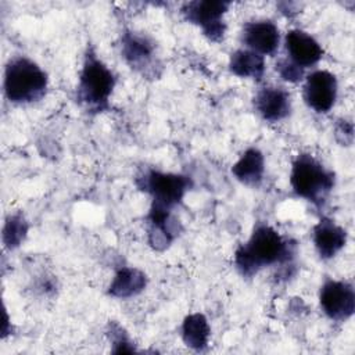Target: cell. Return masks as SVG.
<instances>
[{
  "label": "cell",
  "mask_w": 355,
  "mask_h": 355,
  "mask_svg": "<svg viewBox=\"0 0 355 355\" xmlns=\"http://www.w3.org/2000/svg\"><path fill=\"white\" fill-rule=\"evenodd\" d=\"M29 230V225L24 215H10L3 227V243L8 250H14L22 244Z\"/></svg>",
  "instance_id": "cell-19"
},
{
  "label": "cell",
  "mask_w": 355,
  "mask_h": 355,
  "mask_svg": "<svg viewBox=\"0 0 355 355\" xmlns=\"http://www.w3.org/2000/svg\"><path fill=\"white\" fill-rule=\"evenodd\" d=\"M336 139L341 143V146H351L354 139V125L351 121L341 119L337 122L334 128Z\"/></svg>",
  "instance_id": "cell-22"
},
{
  "label": "cell",
  "mask_w": 355,
  "mask_h": 355,
  "mask_svg": "<svg viewBox=\"0 0 355 355\" xmlns=\"http://www.w3.org/2000/svg\"><path fill=\"white\" fill-rule=\"evenodd\" d=\"M230 7L229 1L196 0L184 3L180 8L186 21L200 26L202 33L212 42H220L226 32L223 15Z\"/></svg>",
  "instance_id": "cell-6"
},
{
  "label": "cell",
  "mask_w": 355,
  "mask_h": 355,
  "mask_svg": "<svg viewBox=\"0 0 355 355\" xmlns=\"http://www.w3.org/2000/svg\"><path fill=\"white\" fill-rule=\"evenodd\" d=\"M121 53L128 65L146 78H155L161 68L155 43L144 33L125 31L121 35Z\"/></svg>",
  "instance_id": "cell-7"
},
{
  "label": "cell",
  "mask_w": 355,
  "mask_h": 355,
  "mask_svg": "<svg viewBox=\"0 0 355 355\" xmlns=\"http://www.w3.org/2000/svg\"><path fill=\"white\" fill-rule=\"evenodd\" d=\"M232 173L240 183L250 187H258L262 183L265 173L263 154L255 147L247 148L233 164Z\"/></svg>",
  "instance_id": "cell-15"
},
{
  "label": "cell",
  "mask_w": 355,
  "mask_h": 355,
  "mask_svg": "<svg viewBox=\"0 0 355 355\" xmlns=\"http://www.w3.org/2000/svg\"><path fill=\"white\" fill-rule=\"evenodd\" d=\"M276 72L280 75V78L290 83H297L304 78L305 71L291 64L287 58H279L276 62Z\"/></svg>",
  "instance_id": "cell-21"
},
{
  "label": "cell",
  "mask_w": 355,
  "mask_h": 355,
  "mask_svg": "<svg viewBox=\"0 0 355 355\" xmlns=\"http://www.w3.org/2000/svg\"><path fill=\"white\" fill-rule=\"evenodd\" d=\"M338 83L334 73L316 69L305 76L302 97L305 104L318 114L329 112L336 104Z\"/></svg>",
  "instance_id": "cell-9"
},
{
  "label": "cell",
  "mask_w": 355,
  "mask_h": 355,
  "mask_svg": "<svg viewBox=\"0 0 355 355\" xmlns=\"http://www.w3.org/2000/svg\"><path fill=\"white\" fill-rule=\"evenodd\" d=\"M290 184L298 197L322 208L336 184V175L313 155L302 153L293 161Z\"/></svg>",
  "instance_id": "cell-4"
},
{
  "label": "cell",
  "mask_w": 355,
  "mask_h": 355,
  "mask_svg": "<svg viewBox=\"0 0 355 355\" xmlns=\"http://www.w3.org/2000/svg\"><path fill=\"white\" fill-rule=\"evenodd\" d=\"M146 284L147 277L140 269L122 266L116 270L107 293L115 298H130L140 294L146 288Z\"/></svg>",
  "instance_id": "cell-16"
},
{
  "label": "cell",
  "mask_w": 355,
  "mask_h": 355,
  "mask_svg": "<svg viewBox=\"0 0 355 355\" xmlns=\"http://www.w3.org/2000/svg\"><path fill=\"white\" fill-rule=\"evenodd\" d=\"M319 304L333 322H347L355 311V290L349 282L326 279L320 287Z\"/></svg>",
  "instance_id": "cell-8"
},
{
  "label": "cell",
  "mask_w": 355,
  "mask_h": 355,
  "mask_svg": "<svg viewBox=\"0 0 355 355\" xmlns=\"http://www.w3.org/2000/svg\"><path fill=\"white\" fill-rule=\"evenodd\" d=\"M241 43L261 55H273L280 43L277 25L270 19L248 21L241 29Z\"/></svg>",
  "instance_id": "cell-11"
},
{
  "label": "cell",
  "mask_w": 355,
  "mask_h": 355,
  "mask_svg": "<svg viewBox=\"0 0 355 355\" xmlns=\"http://www.w3.org/2000/svg\"><path fill=\"white\" fill-rule=\"evenodd\" d=\"M180 222L173 216L172 211H161L150 208L147 215V240L157 250L164 251L179 236Z\"/></svg>",
  "instance_id": "cell-13"
},
{
  "label": "cell",
  "mask_w": 355,
  "mask_h": 355,
  "mask_svg": "<svg viewBox=\"0 0 355 355\" xmlns=\"http://www.w3.org/2000/svg\"><path fill=\"white\" fill-rule=\"evenodd\" d=\"M107 334H108V337L111 340V344H112V352L126 354V352H135L136 351L133 343L130 341L128 334L123 331V329L118 323L110 322Z\"/></svg>",
  "instance_id": "cell-20"
},
{
  "label": "cell",
  "mask_w": 355,
  "mask_h": 355,
  "mask_svg": "<svg viewBox=\"0 0 355 355\" xmlns=\"http://www.w3.org/2000/svg\"><path fill=\"white\" fill-rule=\"evenodd\" d=\"M315 248L322 259H331L347 244L348 234L344 227L330 218H322L312 230Z\"/></svg>",
  "instance_id": "cell-14"
},
{
  "label": "cell",
  "mask_w": 355,
  "mask_h": 355,
  "mask_svg": "<svg viewBox=\"0 0 355 355\" xmlns=\"http://www.w3.org/2000/svg\"><path fill=\"white\" fill-rule=\"evenodd\" d=\"M115 83L116 78L114 72L97 57L92 46L87 47L76 87V100L79 104L90 112L107 110Z\"/></svg>",
  "instance_id": "cell-2"
},
{
  "label": "cell",
  "mask_w": 355,
  "mask_h": 355,
  "mask_svg": "<svg viewBox=\"0 0 355 355\" xmlns=\"http://www.w3.org/2000/svg\"><path fill=\"white\" fill-rule=\"evenodd\" d=\"M229 69L239 78L259 82L265 75V58L250 49H237L230 54Z\"/></svg>",
  "instance_id": "cell-17"
},
{
  "label": "cell",
  "mask_w": 355,
  "mask_h": 355,
  "mask_svg": "<svg viewBox=\"0 0 355 355\" xmlns=\"http://www.w3.org/2000/svg\"><path fill=\"white\" fill-rule=\"evenodd\" d=\"M284 49V58L304 71L316 65L323 57V49L319 42L302 29H290L286 33Z\"/></svg>",
  "instance_id": "cell-10"
},
{
  "label": "cell",
  "mask_w": 355,
  "mask_h": 355,
  "mask_svg": "<svg viewBox=\"0 0 355 355\" xmlns=\"http://www.w3.org/2000/svg\"><path fill=\"white\" fill-rule=\"evenodd\" d=\"M254 108L266 122H279L291 112L290 93L280 86H263L254 96Z\"/></svg>",
  "instance_id": "cell-12"
},
{
  "label": "cell",
  "mask_w": 355,
  "mask_h": 355,
  "mask_svg": "<svg viewBox=\"0 0 355 355\" xmlns=\"http://www.w3.org/2000/svg\"><path fill=\"white\" fill-rule=\"evenodd\" d=\"M137 186L151 196V208L172 211L191 187V179L184 175L150 169L137 178Z\"/></svg>",
  "instance_id": "cell-5"
},
{
  "label": "cell",
  "mask_w": 355,
  "mask_h": 355,
  "mask_svg": "<svg viewBox=\"0 0 355 355\" xmlns=\"http://www.w3.org/2000/svg\"><path fill=\"white\" fill-rule=\"evenodd\" d=\"M49 85L47 73L25 55L12 57L4 69V94L12 104H32L42 100Z\"/></svg>",
  "instance_id": "cell-3"
},
{
  "label": "cell",
  "mask_w": 355,
  "mask_h": 355,
  "mask_svg": "<svg viewBox=\"0 0 355 355\" xmlns=\"http://www.w3.org/2000/svg\"><path fill=\"white\" fill-rule=\"evenodd\" d=\"M295 255V243L268 223H258L248 240L234 252V265L243 277H252L266 266H287Z\"/></svg>",
  "instance_id": "cell-1"
},
{
  "label": "cell",
  "mask_w": 355,
  "mask_h": 355,
  "mask_svg": "<svg viewBox=\"0 0 355 355\" xmlns=\"http://www.w3.org/2000/svg\"><path fill=\"white\" fill-rule=\"evenodd\" d=\"M209 336L211 327L202 313H190L184 318L182 323V340L189 348L197 352L204 351L208 347Z\"/></svg>",
  "instance_id": "cell-18"
}]
</instances>
